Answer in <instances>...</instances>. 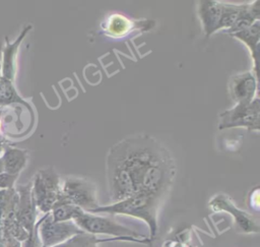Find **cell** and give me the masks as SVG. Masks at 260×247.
<instances>
[{
    "label": "cell",
    "mask_w": 260,
    "mask_h": 247,
    "mask_svg": "<svg viewBox=\"0 0 260 247\" xmlns=\"http://www.w3.org/2000/svg\"><path fill=\"white\" fill-rule=\"evenodd\" d=\"M175 174V164L169 150L145 134L117 142L106 158L108 191L113 203L137 193L161 199Z\"/></svg>",
    "instance_id": "obj_1"
},
{
    "label": "cell",
    "mask_w": 260,
    "mask_h": 247,
    "mask_svg": "<svg viewBox=\"0 0 260 247\" xmlns=\"http://www.w3.org/2000/svg\"><path fill=\"white\" fill-rule=\"evenodd\" d=\"M159 201L160 198L155 196L137 193L109 205H100L89 213L105 212L110 214H125L138 218L148 225L150 240H152L157 232V210Z\"/></svg>",
    "instance_id": "obj_2"
},
{
    "label": "cell",
    "mask_w": 260,
    "mask_h": 247,
    "mask_svg": "<svg viewBox=\"0 0 260 247\" xmlns=\"http://www.w3.org/2000/svg\"><path fill=\"white\" fill-rule=\"evenodd\" d=\"M31 191L37 208L48 213L61 197V180L57 172L48 167L39 170L31 181Z\"/></svg>",
    "instance_id": "obj_3"
},
{
    "label": "cell",
    "mask_w": 260,
    "mask_h": 247,
    "mask_svg": "<svg viewBox=\"0 0 260 247\" xmlns=\"http://www.w3.org/2000/svg\"><path fill=\"white\" fill-rule=\"evenodd\" d=\"M61 198L85 212H90L100 206L96 185L83 177H66L61 183Z\"/></svg>",
    "instance_id": "obj_4"
},
{
    "label": "cell",
    "mask_w": 260,
    "mask_h": 247,
    "mask_svg": "<svg viewBox=\"0 0 260 247\" xmlns=\"http://www.w3.org/2000/svg\"><path fill=\"white\" fill-rule=\"evenodd\" d=\"M83 232L91 235H111L119 239L132 240L142 242L140 238H143L138 232L125 227L114 220L106 217L96 215L95 213L82 212L78 218L73 221Z\"/></svg>",
    "instance_id": "obj_5"
},
{
    "label": "cell",
    "mask_w": 260,
    "mask_h": 247,
    "mask_svg": "<svg viewBox=\"0 0 260 247\" xmlns=\"http://www.w3.org/2000/svg\"><path fill=\"white\" fill-rule=\"evenodd\" d=\"M259 114L260 105L258 97L249 103L235 104L233 108L220 113L218 129L244 127L248 130L258 131Z\"/></svg>",
    "instance_id": "obj_6"
},
{
    "label": "cell",
    "mask_w": 260,
    "mask_h": 247,
    "mask_svg": "<svg viewBox=\"0 0 260 247\" xmlns=\"http://www.w3.org/2000/svg\"><path fill=\"white\" fill-rule=\"evenodd\" d=\"M37 229L43 247H54L77 234L84 233L73 221H53L50 212L45 213V215L37 222Z\"/></svg>",
    "instance_id": "obj_7"
},
{
    "label": "cell",
    "mask_w": 260,
    "mask_h": 247,
    "mask_svg": "<svg viewBox=\"0 0 260 247\" xmlns=\"http://www.w3.org/2000/svg\"><path fill=\"white\" fill-rule=\"evenodd\" d=\"M208 206L213 211H226L232 214L238 231L242 233L259 232V225L256 219L235 205L229 196L224 194H217L210 199Z\"/></svg>",
    "instance_id": "obj_8"
},
{
    "label": "cell",
    "mask_w": 260,
    "mask_h": 247,
    "mask_svg": "<svg viewBox=\"0 0 260 247\" xmlns=\"http://www.w3.org/2000/svg\"><path fill=\"white\" fill-rule=\"evenodd\" d=\"M17 193L16 219L25 231L31 235L37 224V205L31 191V182L14 187Z\"/></svg>",
    "instance_id": "obj_9"
},
{
    "label": "cell",
    "mask_w": 260,
    "mask_h": 247,
    "mask_svg": "<svg viewBox=\"0 0 260 247\" xmlns=\"http://www.w3.org/2000/svg\"><path fill=\"white\" fill-rule=\"evenodd\" d=\"M257 89V75L252 71H245L232 76L228 85L229 95L235 104L253 101L256 98Z\"/></svg>",
    "instance_id": "obj_10"
},
{
    "label": "cell",
    "mask_w": 260,
    "mask_h": 247,
    "mask_svg": "<svg viewBox=\"0 0 260 247\" xmlns=\"http://www.w3.org/2000/svg\"><path fill=\"white\" fill-rule=\"evenodd\" d=\"M32 28L31 24L25 25L18 37L13 41L9 42L8 38H5V43L0 47L1 55V77L14 81L16 72V56L20 44L24 40L27 33Z\"/></svg>",
    "instance_id": "obj_11"
},
{
    "label": "cell",
    "mask_w": 260,
    "mask_h": 247,
    "mask_svg": "<svg viewBox=\"0 0 260 247\" xmlns=\"http://www.w3.org/2000/svg\"><path fill=\"white\" fill-rule=\"evenodd\" d=\"M222 2L214 0H203L199 2L198 15L202 22L205 37L218 32Z\"/></svg>",
    "instance_id": "obj_12"
},
{
    "label": "cell",
    "mask_w": 260,
    "mask_h": 247,
    "mask_svg": "<svg viewBox=\"0 0 260 247\" xmlns=\"http://www.w3.org/2000/svg\"><path fill=\"white\" fill-rule=\"evenodd\" d=\"M0 158L3 163L4 172L16 176H18L25 168L28 160L27 151L25 149L13 147L9 144L4 148Z\"/></svg>",
    "instance_id": "obj_13"
},
{
    "label": "cell",
    "mask_w": 260,
    "mask_h": 247,
    "mask_svg": "<svg viewBox=\"0 0 260 247\" xmlns=\"http://www.w3.org/2000/svg\"><path fill=\"white\" fill-rule=\"evenodd\" d=\"M231 37L243 42L247 48L250 50L253 61H254V69L255 73L257 74V54H258V45L260 40V20L255 21L251 26L248 28L232 34Z\"/></svg>",
    "instance_id": "obj_14"
},
{
    "label": "cell",
    "mask_w": 260,
    "mask_h": 247,
    "mask_svg": "<svg viewBox=\"0 0 260 247\" xmlns=\"http://www.w3.org/2000/svg\"><path fill=\"white\" fill-rule=\"evenodd\" d=\"M15 104L25 107L30 112L31 116H34L32 107L28 102L20 97L14 86V82L0 76V107H6Z\"/></svg>",
    "instance_id": "obj_15"
},
{
    "label": "cell",
    "mask_w": 260,
    "mask_h": 247,
    "mask_svg": "<svg viewBox=\"0 0 260 247\" xmlns=\"http://www.w3.org/2000/svg\"><path fill=\"white\" fill-rule=\"evenodd\" d=\"M259 19H260L259 1H255L250 4H245V7L242 10L241 14L239 15L237 21L233 24V26L230 29H228L224 33H226L228 35H232V34L244 30Z\"/></svg>",
    "instance_id": "obj_16"
},
{
    "label": "cell",
    "mask_w": 260,
    "mask_h": 247,
    "mask_svg": "<svg viewBox=\"0 0 260 247\" xmlns=\"http://www.w3.org/2000/svg\"><path fill=\"white\" fill-rule=\"evenodd\" d=\"M82 212H84L79 207L65 201L60 197V199L55 203L52 210L50 211L53 221L55 222H66L74 221Z\"/></svg>",
    "instance_id": "obj_17"
},
{
    "label": "cell",
    "mask_w": 260,
    "mask_h": 247,
    "mask_svg": "<svg viewBox=\"0 0 260 247\" xmlns=\"http://www.w3.org/2000/svg\"><path fill=\"white\" fill-rule=\"evenodd\" d=\"M244 7L245 4H233L222 2V10L218 30L226 32L228 29H230L233 26V24L237 21Z\"/></svg>",
    "instance_id": "obj_18"
},
{
    "label": "cell",
    "mask_w": 260,
    "mask_h": 247,
    "mask_svg": "<svg viewBox=\"0 0 260 247\" xmlns=\"http://www.w3.org/2000/svg\"><path fill=\"white\" fill-rule=\"evenodd\" d=\"M130 21L126 17L120 14H115L110 16L108 23L106 25L107 33L111 36H124L130 28Z\"/></svg>",
    "instance_id": "obj_19"
},
{
    "label": "cell",
    "mask_w": 260,
    "mask_h": 247,
    "mask_svg": "<svg viewBox=\"0 0 260 247\" xmlns=\"http://www.w3.org/2000/svg\"><path fill=\"white\" fill-rule=\"evenodd\" d=\"M99 242L100 239H98L94 235L84 232L77 234L54 247H98Z\"/></svg>",
    "instance_id": "obj_20"
},
{
    "label": "cell",
    "mask_w": 260,
    "mask_h": 247,
    "mask_svg": "<svg viewBox=\"0 0 260 247\" xmlns=\"http://www.w3.org/2000/svg\"><path fill=\"white\" fill-rule=\"evenodd\" d=\"M15 192V188L8 189V190H0V227L3 219V214L5 212V209L12 198L13 194Z\"/></svg>",
    "instance_id": "obj_21"
},
{
    "label": "cell",
    "mask_w": 260,
    "mask_h": 247,
    "mask_svg": "<svg viewBox=\"0 0 260 247\" xmlns=\"http://www.w3.org/2000/svg\"><path fill=\"white\" fill-rule=\"evenodd\" d=\"M18 176L11 175L6 172L0 173V190H8L14 188V184Z\"/></svg>",
    "instance_id": "obj_22"
},
{
    "label": "cell",
    "mask_w": 260,
    "mask_h": 247,
    "mask_svg": "<svg viewBox=\"0 0 260 247\" xmlns=\"http://www.w3.org/2000/svg\"><path fill=\"white\" fill-rule=\"evenodd\" d=\"M2 242H3V247H22L21 242L13 238L11 235L8 233L4 232L2 229Z\"/></svg>",
    "instance_id": "obj_23"
},
{
    "label": "cell",
    "mask_w": 260,
    "mask_h": 247,
    "mask_svg": "<svg viewBox=\"0 0 260 247\" xmlns=\"http://www.w3.org/2000/svg\"><path fill=\"white\" fill-rule=\"evenodd\" d=\"M4 172V167H3V163H2V160L0 158V173Z\"/></svg>",
    "instance_id": "obj_24"
},
{
    "label": "cell",
    "mask_w": 260,
    "mask_h": 247,
    "mask_svg": "<svg viewBox=\"0 0 260 247\" xmlns=\"http://www.w3.org/2000/svg\"><path fill=\"white\" fill-rule=\"evenodd\" d=\"M0 247H3V242H2V231L0 227Z\"/></svg>",
    "instance_id": "obj_25"
}]
</instances>
